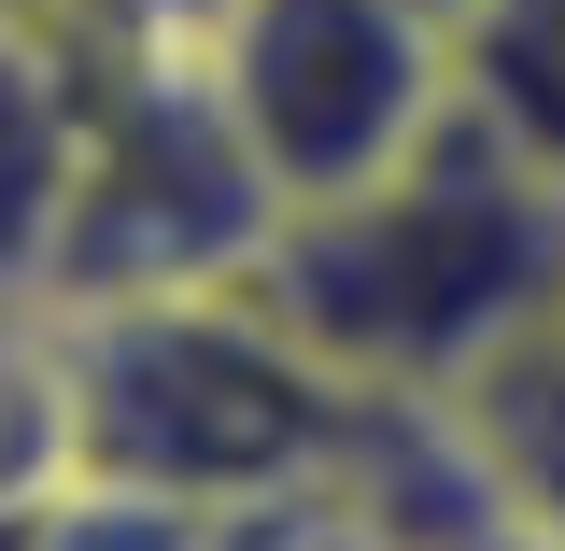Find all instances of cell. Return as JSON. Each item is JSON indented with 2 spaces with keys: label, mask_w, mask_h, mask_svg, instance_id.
<instances>
[{
  "label": "cell",
  "mask_w": 565,
  "mask_h": 551,
  "mask_svg": "<svg viewBox=\"0 0 565 551\" xmlns=\"http://www.w3.org/2000/svg\"><path fill=\"white\" fill-rule=\"evenodd\" d=\"M57 438L85 495H170V509H269V495L326 481L353 453V424L382 396H353L326 353L282 326L255 283L212 297H114V311H57Z\"/></svg>",
  "instance_id": "obj_2"
},
{
  "label": "cell",
  "mask_w": 565,
  "mask_h": 551,
  "mask_svg": "<svg viewBox=\"0 0 565 551\" xmlns=\"http://www.w3.org/2000/svg\"><path fill=\"white\" fill-rule=\"evenodd\" d=\"M424 14H452V29H467V14H481V0H424Z\"/></svg>",
  "instance_id": "obj_6"
},
{
  "label": "cell",
  "mask_w": 565,
  "mask_h": 551,
  "mask_svg": "<svg viewBox=\"0 0 565 551\" xmlns=\"http://www.w3.org/2000/svg\"><path fill=\"white\" fill-rule=\"evenodd\" d=\"M552 353H565V340H552Z\"/></svg>",
  "instance_id": "obj_7"
},
{
  "label": "cell",
  "mask_w": 565,
  "mask_h": 551,
  "mask_svg": "<svg viewBox=\"0 0 565 551\" xmlns=\"http://www.w3.org/2000/svg\"><path fill=\"white\" fill-rule=\"evenodd\" d=\"M85 114H99V43L29 14V0H0V326H43L71 283Z\"/></svg>",
  "instance_id": "obj_4"
},
{
  "label": "cell",
  "mask_w": 565,
  "mask_h": 551,
  "mask_svg": "<svg viewBox=\"0 0 565 551\" xmlns=\"http://www.w3.org/2000/svg\"><path fill=\"white\" fill-rule=\"evenodd\" d=\"M199 57L282 212H326L467 114V29L424 0H199Z\"/></svg>",
  "instance_id": "obj_3"
},
{
  "label": "cell",
  "mask_w": 565,
  "mask_h": 551,
  "mask_svg": "<svg viewBox=\"0 0 565 551\" xmlns=\"http://www.w3.org/2000/svg\"><path fill=\"white\" fill-rule=\"evenodd\" d=\"M255 297L353 396L467 411L523 353L565 340V170L523 156L467 99L411 170H382L326 212H282V241L255 255Z\"/></svg>",
  "instance_id": "obj_1"
},
{
  "label": "cell",
  "mask_w": 565,
  "mask_h": 551,
  "mask_svg": "<svg viewBox=\"0 0 565 551\" xmlns=\"http://www.w3.org/2000/svg\"><path fill=\"white\" fill-rule=\"evenodd\" d=\"M467 99L523 156L565 170V0H481L467 14Z\"/></svg>",
  "instance_id": "obj_5"
}]
</instances>
